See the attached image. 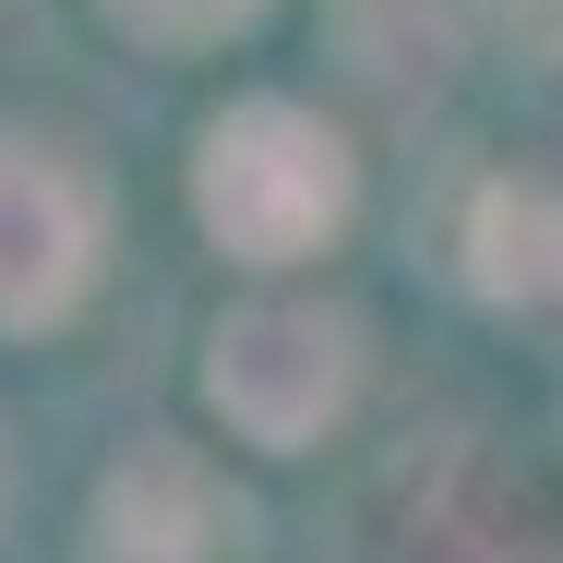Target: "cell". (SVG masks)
Returning a JSON list of instances; mask_svg holds the SVG:
<instances>
[{"label":"cell","mask_w":563,"mask_h":563,"mask_svg":"<svg viewBox=\"0 0 563 563\" xmlns=\"http://www.w3.org/2000/svg\"><path fill=\"white\" fill-rule=\"evenodd\" d=\"M360 205V168L300 97H240L192 144V217L217 228L240 264H300L324 252Z\"/></svg>","instance_id":"cell-1"},{"label":"cell","mask_w":563,"mask_h":563,"mask_svg":"<svg viewBox=\"0 0 563 563\" xmlns=\"http://www.w3.org/2000/svg\"><path fill=\"white\" fill-rule=\"evenodd\" d=\"M205 396H217V420L240 444L300 455V444H324V420H347L360 336L324 300H252V312H228L205 336Z\"/></svg>","instance_id":"cell-2"},{"label":"cell","mask_w":563,"mask_h":563,"mask_svg":"<svg viewBox=\"0 0 563 563\" xmlns=\"http://www.w3.org/2000/svg\"><path fill=\"white\" fill-rule=\"evenodd\" d=\"M85 288H97V192L48 144L0 132V336H48Z\"/></svg>","instance_id":"cell-3"},{"label":"cell","mask_w":563,"mask_h":563,"mask_svg":"<svg viewBox=\"0 0 563 563\" xmlns=\"http://www.w3.org/2000/svg\"><path fill=\"white\" fill-rule=\"evenodd\" d=\"M228 492L205 479V455L180 444H132L97 479V516H85V563H228Z\"/></svg>","instance_id":"cell-4"},{"label":"cell","mask_w":563,"mask_h":563,"mask_svg":"<svg viewBox=\"0 0 563 563\" xmlns=\"http://www.w3.org/2000/svg\"><path fill=\"white\" fill-rule=\"evenodd\" d=\"M467 276L516 312H563V192L552 180H479L467 205Z\"/></svg>","instance_id":"cell-5"},{"label":"cell","mask_w":563,"mask_h":563,"mask_svg":"<svg viewBox=\"0 0 563 563\" xmlns=\"http://www.w3.org/2000/svg\"><path fill=\"white\" fill-rule=\"evenodd\" d=\"M408 563H563V540L528 492H504L492 467H455L408 528Z\"/></svg>","instance_id":"cell-6"},{"label":"cell","mask_w":563,"mask_h":563,"mask_svg":"<svg viewBox=\"0 0 563 563\" xmlns=\"http://www.w3.org/2000/svg\"><path fill=\"white\" fill-rule=\"evenodd\" d=\"M120 36H144V48H217V36H240L264 0H97Z\"/></svg>","instance_id":"cell-7"}]
</instances>
